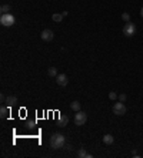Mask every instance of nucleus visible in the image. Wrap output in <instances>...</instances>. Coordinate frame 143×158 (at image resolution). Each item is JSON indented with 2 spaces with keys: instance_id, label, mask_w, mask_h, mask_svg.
<instances>
[{
  "instance_id": "obj_1",
  "label": "nucleus",
  "mask_w": 143,
  "mask_h": 158,
  "mask_svg": "<svg viewBox=\"0 0 143 158\" xmlns=\"http://www.w3.org/2000/svg\"><path fill=\"white\" fill-rule=\"evenodd\" d=\"M50 147L53 149H60L65 147L66 144V137L62 134V132H55L52 137H50Z\"/></svg>"
},
{
  "instance_id": "obj_2",
  "label": "nucleus",
  "mask_w": 143,
  "mask_h": 158,
  "mask_svg": "<svg viewBox=\"0 0 143 158\" xmlns=\"http://www.w3.org/2000/svg\"><path fill=\"white\" fill-rule=\"evenodd\" d=\"M0 23H1V26H4V27H11V26L16 23V19H14L13 14L4 13V14H1V17H0Z\"/></svg>"
},
{
  "instance_id": "obj_3",
  "label": "nucleus",
  "mask_w": 143,
  "mask_h": 158,
  "mask_svg": "<svg viewBox=\"0 0 143 158\" xmlns=\"http://www.w3.org/2000/svg\"><path fill=\"white\" fill-rule=\"evenodd\" d=\"M86 121H87V114H86L85 111H76V114H75V124L76 125H83V124H86Z\"/></svg>"
},
{
  "instance_id": "obj_4",
  "label": "nucleus",
  "mask_w": 143,
  "mask_h": 158,
  "mask_svg": "<svg viewBox=\"0 0 143 158\" xmlns=\"http://www.w3.org/2000/svg\"><path fill=\"white\" fill-rule=\"evenodd\" d=\"M134 33H136V26H134L133 23L127 21V23L123 26V34L124 36H127V37H132Z\"/></svg>"
},
{
  "instance_id": "obj_5",
  "label": "nucleus",
  "mask_w": 143,
  "mask_h": 158,
  "mask_svg": "<svg viewBox=\"0 0 143 158\" xmlns=\"http://www.w3.org/2000/svg\"><path fill=\"white\" fill-rule=\"evenodd\" d=\"M112 111H113L114 115H124L126 114V107L122 101L120 102H116L113 107H112Z\"/></svg>"
},
{
  "instance_id": "obj_6",
  "label": "nucleus",
  "mask_w": 143,
  "mask_h": 158,
  "mask_svg": "<svg viewBox=\"0 0 143 158\" xmlns=\"http://www.w3.org/2000/svg\"><path fill=\"white\" fill-rule=\"evenodd\" d=\"M40 36H42V40H43V41H52V40L55 38V33H53L50 28H45V30L42 31Z\"/></svg>"
},
{
  "instance_id": "obj_7",
  "label": "nucleus",
  "mask_w": 143,
  "mask_h": 158,
  "mask_svg": "<svg viewBox=\"0 0 143 158\" xmlns=\"http://www.w3.org/2000/svg\"><path fill=\"white\" fill-rule=\"evenodd\" d=\"M56 83L59 84L60 87H65V85H67V83H69V78H67L66 74H57Z\"/></svg>"
},
{
  "instance_id": "obj_8",
  "label": "nucleus",
  "mask_w": 143,
  "mask_h": 158,
  "mask_svg": "<svg viewBox=\"0 0 143 158\" xmlns=\"http://www.w3.org/2000/svg\"><path fill=\"white\" fill-rule=\"evenodd\" d=\"M67 122H69V117L65 115V114H62L59 117V121H57V127H66Z\"/></svg>"
},
{
  "instance_id": "obj_9",
  "label": "nucleus",
  "mask_w": 143,
  "mask_h": 158,
  "mask_svg": "<svg viewBox=\"0 0 143 158\" xmlns=\"http://www.w3.org/2000/svg\"><path fill=\"white\" fill-rule=\"evenodd\" d=\"M4 102H7V107H13V105L17 104V97L16 95H7Z\"/></svg>"
},
{
  "instance_id": "obj_10",
  "label": "nucleus",
  "mask_w": 143,
  "mask_h": 158,
  "mask_svg": "<svg viewBox=\"0 0 143 158\" xmlns=\"http://www.w3.org/2000/svg\"><path fill=\"white\" fill-rule=\"evenodd\" d=\"M9 111H10V107H6V105H1V108H0V117L4 120V118H7V115H9Z\"/></svg>"
},
{
  "instance_id": "obj_11",
  "label": "nucleus",
  "mask_w": 143,
  "mask_h": 158,
  "mask_svg": "<svg viewBox=\"0 0 143 158\" xmlns=\"http://www.w3.org/2000/svg\"><path fill=\"white\" fill-rule=\"evenodd\" d=\"M103 142H105L106 145H112L114 142V138L112 137V134H105L103 135Z\"/></svg>"
},
{
  "instance_id": "obj_12",
  "label": "nucleus",
  "mask_w": 143,
  "mask_h": 158,
  "mask_svg": "<svg viewBox=\"0 0 143 158\" xmlns=\"http://www.w3.org/2000/svg\"><path fill=\"white\" fill-rule=\"evenodd\" d=\"M77 157L79 158H92V154H87L85 148H80L77 152Z\"/></svg>"
},
{
  "instance_id": "obj_13",
  "label": "nucleus",
  "mask_w": 143,
  "mask_h": 158,
  "mask_svg": "<svg viewBox=\"0 0 143 158\" xmlns=\"http://www.w3.org/2000/svg\"><path fill=\"white\" fill-rule=\"evenodd\" d=\"M63 17H65V14H63V13H55V14L52 16V20H53V21H56V23H60V21L63 20Z\"/></svg>"
},
{
  "instance_id": "obj_14",
  "label": "nucleus",
  "mask_w": 143,
  "mask_h": 158,
  "mask_svg": "<svg viewBox=\"0 0 143 158\" xmlns=\"http://www.w3.org/2000/svg\"><path fill=\"white\" fill-rule=\"evenodd\" d=\"M70 108L73 111H80V102L79 101H72L70 102Z\"/></svg>"
},
{
  "instance_id": "obj_15",
  "label": "nucleus",
  "mask_w": 143,
  "mask_h": 158,
  "mask_svg": "<svg viewBox=\"0 0 143 158\" xmlns=\"http://www.w3.org/2000/svg\"><path fill=\"white\" fill-rule=\"evenodd\" d=\"M47 74L50 75V77H57V68L56 67H49Z\"/></svg>"
},
{
  "instance_id": "obj_16",
  "label": "nucleus",
  "mask_w": 143,
  "mask_h": 158,
  "mask_svg": "<svg viewBox=\"0 0 143 158\" xmlns=\"http://www.w3.org/2000/svg\"><path fill=\"white\" fill-rule=\"evenodd\" d=\"M10 4H1V7H0V11H1V14H4V13H9L10 11Z\"/></svg>"
},
{
  "instance_id": "obj_17",
  "label": "nucleus",
  "mask_w": 143,
  "mask_h": 158,
  "mask_svg": "<svg viewBox=\"0 0 143 158\" xmlns=\"http://www.w3.org/2000/svg\"><path fill=\"white\" fill-rule=\"evenodd\" d=\"M122 19H123L126 23L130 21V14H129V13H123V14H122Z\"/></svg>"
},
{
  "instance_id": "obj_18",
  "label": "nucleus",
  "mask_w": 143,
  "mask_h": 158,
  "mask_svg": "<svg viewBox=\"0 0 143 158\" xmlns=\"http://www.w3.org/2000/svg\"><path fill=\"white\" fill-rule=\"evenodd\" d=\"M109 98H110V100H116V98H117V94L114 93V91H110V93H109Z\"/></svg>"
},
{
  "instance_id": "obj_19",
  "label": "nucleus",
  "mask_w": 143,
  "mask_h": 158,
  "mask_svg": "<svg viewBox=\"0 0 143 158\" xmlns=\"http://www.w3.org/2000/svg\"><path fill=\"white\" fill-rule=\"evenodd\" d=\"M126 98H127V95H126V94H120V95H119V100H120L122 102L126 101Z\"/></svg>"
},
{
  "instance_id": "obj_20",
  "label": "nucleus",
  "mask_w": 143,
  "mask_h": 158,
  "mask_svg": "<svg viewBox=\"0 0 143 158\" xmlns=\"http://www.w3.org/2000/svg\"><path fill=\"white\" fill-rule=\"evenodd\" d=\"M34 124H36L34 121H29V122H27V127H29V128H30V127H34Z\"/></svg>"
},
{
  "instance_id": "obj_21",
  "label": "nucleus",
  "mask_w": 143,
  "mask_h": 158,
  "mask_svg": "<svg viewBox=\"0 0 143 158\" xmlns=\"http://www.w3.org/2000/svg\"><path fill=\"white\" fill-rule=\"evenodd\" d=\"M0 100H1V101H6V95L1 94V95H0Z\"/></svg>"
},
{
  "instance_id": "obj_22",
  "label": "nucleus",
  "mask_w": 143,
  "mask_h": 158,
  "mask_svg": "<svg viewBox=\"0 0 143 158\" xmlns=\"http://www.w3.org/2000/svg\"><path fill=\"white\" fill-rule=\"evenodd\" d=\"M66 148L69 149V151H72V149H73V147H72V145H70V144H67V145H66Z\"/></svg>"
},
{
  "instance_id": "obj_23",
  "label": "nucleus",
  "mask_w": 143,
  "mask_h": 158,
  "mask_svg": "<svg viewBox=\"0 0 143 158\" xmlns=\"http://www.w3.org/2000/svg\"><path fill=\"white\" fill-rule=\"evenodd\" d=\"M140 16H142V17H143V7H142V9H140Z\"/></svg>"
}]
</instances>
